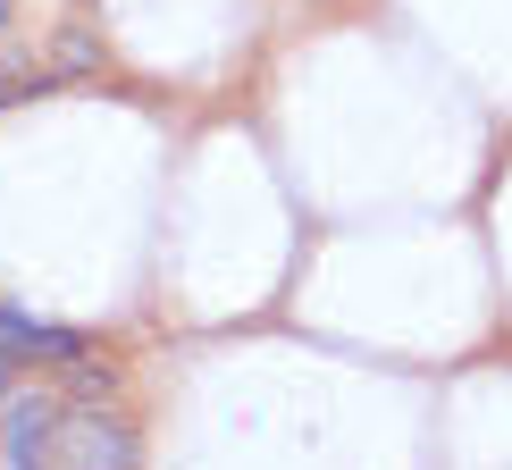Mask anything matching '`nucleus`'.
<instances>
[{"instance_id":"obj_1","label":"nucleus","mask_w":512,"mask_h":470,"mask_svg":"<svg viewBox=\"0 0 512 470\" xmlns=\"http://www.w3.org/2000/svg\"><path fill=\"white\" fill-rule=\"evenodd\" d=\"M59 437V395H0V454L9 462H51Z\"/></svg>"},{"instance_id":"obj_5","label":"nucleus","mask_w":512,"mask_h":470,"mask_svg":"<svg viewBox=\"0 0 512 470\" xmlns=\"http://www.w3.org/2000/svg\"><path fill=\"white\" fill-rule=\"evenodd\" d=\"M0 370H9V345H0Z\"/></svg>"},{"instance_id":"obj_3","label":"nucleus","mask_w":512,"mask_h":470,"mask_svg":"<svg viewBox=\"0 0 512 470\" xmlns=\"http://www.w3.org/2000/svg\"><path fill=\"white\" fill-rule=\"evenodd\" d=\"M59 429L68 437H51V462H135V437L118 429V420H93V412H59Z\"/></svg>"},{"instance_id":"obj_4","label":"nucleus","mask_w":512,"mask_h":470,"mask_svg":"<svg viewBox=\"0 0 512 470\" xmlns=\"http://www.w3.org/2000/svg\"><path fill=\"white\" fill-rule=\"evenodd\" d=\"M0 26H9V0H0Z\"/></svg>"},{"instance_id":"obj_2","label":"nucleus","mask_w":512,"mask_h":470,"mask_svg":"<svg viewBox=\"0 0 512 470\" xmlns=\"http://www.w3.org/2000/svg\"><path fill=\"white\" fill-rule=\"evenodd\" d=\"M0 345H9V361H51V370H76V361L93 353L76 328H42V319L9 311V303H0Z\"/></svg>"}]
</instances>
